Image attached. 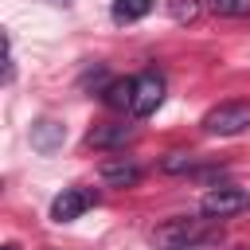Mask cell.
<instances>
[{"mask_svg":"<svg viewBox=\"0 0 250 250\" xmlns=\"http://www.w3.org/2000/svg\"><path fill=\"white\" fill-rule=\"evenodd\" d=\"M94 203H98V191H90V188H62L55 195V203H51V219L55 223H70L82 211H90Z\"/></svg>","mask_w":250,"mask_h":250,"instance_id":"obj_5","label":"cell"},{"mask_svg":"<svg viewBox=\"0 0 250 250\" xmlns=\"http://www.w3.org/2000/svg\"><path fill=\"white\" fill-rule=\"evenodd\" d=\"M207 238H211V230H207V219H199V215H176L152 230V242L160 250H191Z\"/></svg>","mask_w":250,"mask_h":250,"instance_id":"obj_1","label":"cell"},{"mask_svg":"<svg viewBox=\"0 0 250 250\" xmlns=\"http://www.w3.org/2000/svg\"><path fill=\"white\" fill-rule=\"evenodd\" d=\"M102 102H105L109 109H129V105H133V78L109 82V86L102 90Z\"/></svg>","mask_w":250,"mask_h":250,"instance_id":"obj_9","label":"cell"},{"mask_svg":"<svg viewBox=\"0 0 250 250\" xmlns=\"http://www.w3.org/2000/svg\"><path fill=\"white\" fill-rule=\"evenodd\" d=\"M98 176H102V184H109V188H133V184L141 180V164H137L133 156H109V160H102Z\"/></svg>","mask_w":250,"mask_h":250,"instance_id":"obj_6","label":"cell"},{"mask_svg":"<svg viewBox=\"0 0 250 250\" xmlns=\"http://www.w3.org/2000/svg\"><path fill=\"white\" fill-rule=\"evenodd\" d=\"M160 102H164V78L156 70H141L133 78V105H129V113L133 117H148V113H156Z\"/></svg>","mask_w":250,"mask_h":250,"instance_id":"obj_4","label":"cell"},{"mask_svg":"<svg viewBox=\"0 0 250 250\" xmlns=\"http://www.w3.org/2000/svg\"><path fill=\"white\" fill-rule=\"evenodd\" d=\"M133 137V125H94L86 133V145L90 148H117Z\"/></svg>","mask_w":250,"mask_h":250,"instance_id":"obj_8","label":"cell"},{"mask_svg":"<svg viewBox=\"0 0 250 250\" xmlns=\"http://www.w3.org/2000/svg\"><path fill=\"white\" fill-rule=\"evenodd\" d=\"M199 211H203L207 219H230V215H238V211H250V191H242V188H234V184L211 188V191L203 195Z\"/></svg>","mask_w":250,"mask_h":250,"instance_id":"obj_3","label":"cell"},{"mask_svg":"<svg viewBox=\"0 0 250 250\" xmlns=\"http://www.w3.org/2000/svg\"><path fill=\"white\" fill-rule=\"evenodd\" d=\"M207 8H211L215 16H227V20L250 16V0H207Z\"/></svg>","mask_w":250,"mask_h":250,"instance_id":"obj_11","label":"cell"},{"mask_svg":"<svg viewBox=\"0 0 250 250\" xmlns=\"http://www.w3.org/2000/svg\"><path fill=\"white\" fill-rule=\"evenodd\" d=\"M62 141H66V125H62V121L43 117V121H35V125H31V148H35V152L51 156L55 148H62Z\"/></svg>","mask_w":250,"mask_h":250,"instance_id":"obj_7","label":"cell"},{"mask_svg":"<svg viewBox=\"0 0 250 250\" xmlns=\"http://www.w3.org/2000/svg\"><path fill=\"white\" fill-rule=\"evenodd\" d=\"M152 12V0H113V20L117 23H137Z\"/></svg>","mask_w":250,"mask_h":250,"instance_id":"obj_10","label":"cell"},{"mask_svg":"<svg viewBox=\"0 0 250 250\" xmlns=\"http://www.w3.org/2000/svg\"><path fill=\"white\" fill-rule=\"evenodd\" d=\"M191 164H195V156H191V152H168V156L160 160V168H164V172H188Z\"/></svg>","mask_w":250,"mask_h":250,"instance_id":"obj_13","label":"cell"},{"mask_svg":"<svg viewBox=\"0 0 250 250\" xmlns=\"http://www.w3.org/2000/svg\"><path fill=\"white\" fill-rule=\"evenodd\" d=\"M168 12L176 23H191L199 16V0H168Z\"/></svg>","mask_w":250,"mask_h":250,"instance_id":"obj_12","label":"cell"},{"mask_svg":"<svg viewBox=\"0 0 250 250\" xmlns=\"http://www.w3.org/2000/svg\"><path fill=\"white\" fill-rule=\"evenodd\" d=\"M4 250H20V246H16V242H8V246H4Z\"/></svg>","mask_w":250,"mask_h":250,"instance_id":"obj_15","label":"cell"},{"mask_svg":"<svg viewBox=\"0 0 250 250\" xmlns=\"http://www.w3.org/2000/svg\"><path fill=\"white\" fill-rule=\"evenodd\" d=\"M47 4H55V8H70L74 0H47Z\"/></svg>","mask_w":250,"mask_h":250,"instance_id":"obj_14","label":"cell"},{"mask_svg":"<svg viewBox=\"0 0 250 250\" xmlns=\"http://www.w3.org/2000/svg\"><path fill=\"white\" fill-rule=\"evenodd\" d=\"M250 129V102H223L203 113V133L207 137H238Z\"/></svg>","mask_w":250,"mask_h":250,"instance_id":"obj_2","label":"cell"}]
</instances>
